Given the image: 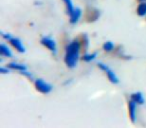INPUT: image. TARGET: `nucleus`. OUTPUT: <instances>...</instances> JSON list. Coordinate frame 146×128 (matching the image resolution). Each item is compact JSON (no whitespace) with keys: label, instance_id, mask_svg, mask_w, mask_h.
Masks as SVG:
<instances>
[{"label":"nucleus","instance_id":"1","mask_svg":"<svg viewBox=\"0 0 146 128\" xmlns=\"http://www.w3.org/2000/svg\"><path fill=\"white\" fill-rule=\"evenodd\" d=\"M80 44L77 41H73L66 47L65 54V63L69 68H74L79 59Z\"/></svg>","mask_w":146,"mask_h":128},{"label":"nucleus","instance_id":"2","mask_svg":"<svg viewBox=\"0 0 146 128\" xmlns=\"http://www.w3.org/2000/svg\"><path fill=\"white\" fill-rule=\"evenodd\" d=\"M97 65H98V67H99L100 69L103 70V71L105 72L106 75H107V77H108V79L110 80V82H112V83H114V84H117L118 82H119V79H118V77H117V75L115 74V72H114L112 69H110V68L108 67L106 64L99 62Z\"/></svg>","mask_w":146,"mask_h":128},{"label":"nucleus","instance_id":"3","mask_svg":"<svg viewBox=\"0 0 146 128\" xmlns=\"http://www.w3.org/2000/svg\"><path fill=\"white\" fill-rule=\"evenodd\" d=\"M35 87L41 93L47 94L49 92H51L52 90V85L50 83H47L46 81H44L43 79H36L35 80Z\"/></svg>","mask_w":146,"mask_h":128},{"label":"nucleus","instance_id":"4","mask_svg":"<svg viewBox=\"0 0 146 128\" xmlns=\"http://www.w3.org/2000/svg\"><path fill=\"white\" fill-rule=\"evenodd\" d=\"M41 43H42L46 48H48L50 51H52L53 53H56V51H57L56 43H55V41L53 40L51 37H48V36L42 37V39H41Z\"/></svg>","mask_w":146,"mask_h":128},{"label":"nucleus","instance_id":"5","mask_svg":"<svg viewBox=\"0 0 146 128\" xmlns=\"http://www.w3.org/2000/svg\"><path fill=\"white\" fill-rule=\"evenodd\" d=\"M9 42L11 43V45H12V46L14 47L18 52H20V53L25 52V47H24V45L22 44V42H21L20 39L11 37V38L9 39Z\"/></svg>","mask_w":146,"mask_h":128},{"label":"nucleus","instance_id":"6","mask_svg":"<svg viewBox=\"0 0 146 128\" xmlns=\"http://www.w3.org/2000/svg\"><path fill=\"white\" fill-rule=\"evenodd\" d=\"M136 102L134 100H130L128 103V109H129V116L132 122H135L136 120Z\"/></svg>","mask_w":146,"mask_h":128},{"label":"nucleus","instance_id":"7","mask_svg":"<svg viewBox=\"0 0 146 128\" xmlns=\"http://www.w3.org/2000/svg\"><path fill=\"white\" fill-rule=\"evenodd\" d=\"M69 15H70V23L74 24V23L77 22L80 17H81V9L76 7V8L73 9V11Z\"/></svg>","mask_w":146,"mask_h":128},{"label":"nucleus","instance_id":"8","mask_svg":"<svg viewBox=\"0 0 146 128\" xmlns=\"http://www.w3.org/2000/svg\"><path fill=\"white\" fill-rule=\"evenodd\" d=\"M0 54L5 57H12V52L8 48V46H6L4 43L0 44Z\"/></svg>","mask_w":146,"mask_h":128},{"label":"nucleus","instance_id":"9","mask_svg":"<svg viewBox=\"0 0 146 128\" xmlns=\"http://www.w3.org/2000/svg\"><path fill=\"white\" fill-rule=\"evenodd\" d=\"M131 99L134 100L137 104H143L145 102L144 100V96L142 95L141 92H136V93H133L131 95Z\"/></svg>","mask_w":146,"mask_h":128},{"label":"nucleus","instance_id":"10","mask_svg":"<svg viewBox=\"0 0 146 128\" xmlns=\"http://www.w3.org/2000/svg\"><path fill=\"white\" fill-rule=\"evenodd\" d=\"M9 68L11 69H15V70H19V71H24V70H27V67L24 65V64H20V63H14L11 62L8 64Z\"/></svg>","mask_w":146,"mask_h":128},{"label":"nucleus","instance_id":"11","mask_svg":"<svg viewBox=\"0 0 146 128\" xmlns=\"http://www.w3.org/2000/svg\"><path fill=\"white\" fill-rule=\"evenodd\" d=\"M137 14L139 16H145L146 15V3L143 2L141 4H139L137 8Z\"/></svg>","mask_w":146,"mask_h":128},{"label":"nucleus","instance_id":"12","mask_svg":"<svg viewBox=\"0 0 146 128\" xmlns=\"http://www.w3.org/2000/svg\"><path fill=\"white\" fill-rule=\"evenodd\" d=\"M114 44L112 42H110V41H108V42H105L103 44V49L105 51H107V52H110V51H112L114 49Z\"/></svg>","mask_w":146,"mask_h":128},{"label":"nucleus","instance_id":"13","mask_svg":"<svg viewBox=\"0 0 146 128\" xmlns=\"http://www.w3.org/2000/svg\"><path fill=\"white\" fill-rule=\"evenodd\" d=\"M97 56V54L96 53H92V54H86L83 56V60L86 61V62H90V61H92L93 59H95V57Z\"/></svg>","mask_w":146,"mask_h":128},{"label":"nucleus","instance_id":"14","mask_svg":"<svg viewBox=\"0 0 146 128\" xmlns=\"http://www.w3.org/2000/svg\"><path fill=\"white\" fill-rule=\"evenodd\" d=\"M64 2L66 3V6H67V11H68V13H69V14H70V13L73 11V9H74V7H73L72 0H64Z\"/></svg>","mask_w":146,"mask_h":128},{"label":"nucleus","instance_id":"15","mask_svg":"<svg viewBox=\"0 0 146 128\" xmlns=\"http://www.w3.org/2000/svg\"><path fill=\"white\" fill-rule=\"evenodd\" d=\"M0 72H1V73H8V72H9V69H8V68L1 67V68H0Z\"/></svg>","mask_w":146,"mask_h":128},{"label":"nucleus","instance_id":"16","mask_svg":"<svg viewBox=\"0 0 146 128\" xmlns=\"http://www.w3.org/2000/svg\"><path fill=\"white\" fill-rule=\"evenodd\" d=\"M2 36L4 37L5 39H7V40H9V39L11 38V36H10V35H9V34H4V33H3V32H2Z\"/></svg>","mask_w":146,"mask_h":128},{"label":"nucleus","instance_id":"17","mask_svg":"<svg viewBox=\"0 0 146 128\" xmlns=\"http://www.w3.org/2000/svg\"><path fill=\"white\" fill-rule=\"evenodd\" d=\"M139 1H144V0H139Z\"/></svg>","mask_w":146,"mask_h":128}]
</instances>
